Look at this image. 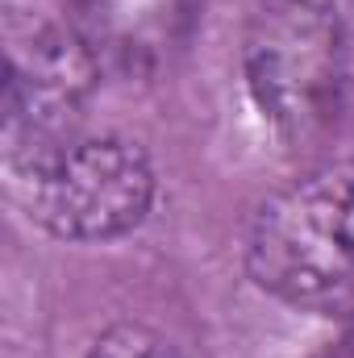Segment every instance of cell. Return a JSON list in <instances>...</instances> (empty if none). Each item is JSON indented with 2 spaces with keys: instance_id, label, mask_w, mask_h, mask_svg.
Returning <instances> with one entry per match:
<instances>
[{
  "instance_id": "obj_1",
  "label": "cell",
  "mask_w": 354,
  "mask_h": 358,
  "mask_svg": "<svg viewBox=\"0 0 354 358\" xmlns=\"http://www.w3.org/2000/svg\"><path fill=\"white\" fill-rule=\"evenodd\" d=\"M246 271L288 308L354 317V159L317 163L259 200Z\"/></svg>"
},
{
  "instance_id": "obj_2",
  "label": "cell",
  "mask_w": 354,
  "mask_h": 358,
  "mask_svg": "<svg viewBox=\"0 0 354 358\" xmlns=\"http://www.w3.org/2000/svg\"><path fill=\"white\" fill-rule=\"evenodd\" d=\"M4 159L25 213L63 242H113L150 217L155 167L134 138L80 125Z\"/></svg>"
},
{
  "instance_id": "obj_3",
  "label": "cell",
  "mask_w": 354,
  "mask_h": 358,
  "mask_svg": "<svg viewBox=\"0 0 354 358\" xmlns=\"http://www.w3.org/2000/svg\"><path fill=\"white\" fill-rule=\"evenodd\" d=\"M250 100L288 142L321 138L342 108L346 38L334 0H255L242 38Z\"/></svg>"
},
{
  "instance_id": "obj_4",
  "label": "cell",
  "mask_w": 354,
  "mask_h": 358,
  "mask_svg": "<svg viewBox=\"0 0 354 358\" xmlns=\"http://www.w3.org/2000/svg\"><path fill=\"white\" fill-rule=\"evenodd\" d=\"M100 63L67 25L8 29V80H4V155H21L50 138L80 129Z\"/></svg>"
},
{
  "instance_id": "obj_5",
  "label": "cell",
  "mask_w": 354,
  "mask_h": 358,
  "mask_svg": "<svg viewBox=\"0 0 354 358\" xmlns=\"http://www.w3.org/2000/svg\"><path fill=\"white\" fill-rule=\"evenodd\" d=\"M196 0H71V25L100 71L155 76L187 42Z\"/></svg>"
},
{
  "instance_id": "obj_6",
  "label": "cell",
  "mask_w": 354,
  "mask_h": 358,
  "mask_svg": "<svg viewBox=\"0 0 354 358\" xmlns=\"http://www.w3.org/2000/svg\"><path fill=\"white\" fill-rule=\"evenodd\" d=\"M84 358H179L159 334L142 325H113L88 346Z\"/></svg>"
},
{
  "instance_id": "obj_7",
  "label": "cell",
  "mask_w": 354,
  "mask_h": 358,
  "mask_svg": "<svg viewBox=\"0 0 354 358\" xmlns=\"http://www.w3.org/2000/svg\"><path fill=\"white\" fill-rule=\"evenodd\" d=\"M330 358H354V317L346 321V338L330 350Z\"/></svg>"
}]
</instances>
